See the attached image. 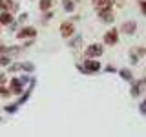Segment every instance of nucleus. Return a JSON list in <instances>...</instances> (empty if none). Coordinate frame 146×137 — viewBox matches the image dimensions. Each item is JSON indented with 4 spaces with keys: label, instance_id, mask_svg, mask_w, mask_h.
Here are the masks:
<instances>
[{
    "label": "nucleus",
    "instance_id": "obj_1",
    "mask_svg": "<svg viewBox=\"0 0 146 137\" xmlns=\"http://www.w3.org/2000/svg\"><path fill=\"white\" fill-rule=\"evenodd\" d=\"M104 48L100 44H91L86 48V57H99V55H102Z\"/></svg>",
    "mask_w": 146,
    "mask_h": 137
},
{
    "label": "nucleus",
    "instance_id": "obj_2",
    "mask_svg": "<svg viewBox=\"0 0 146 137\" xmlns=\"http://www.w3.org/2000/svg\"><path fill=\"white\" fill-rule=\"evenodd\" d=\"M73 33H75V26H73V22H62L60 24V35L62 37H71Z\"/></svg>",
    "mask_w": 146,
    "mask_h": 137
},
{
    "label": "nucleus",
    "instance_id": "obj_3",
    "mask_svg": "<svg viewBox=\"0 0 146 137\" xmlns=\"http://www.w3.org/2000/svg\"><path fill=\"white\" fill-rule=\"evenodd\" d=\"M117 40H119V31L117 29H110L106 35H104V42L106 44H117Z\"/></svg>",
    "mask_w": 146,
    "mask_h": 137
},
{
    "label": "nucleus",
    "instance_id": "obj_4",
    "mask_svg": "<svg viewBox=\"0 0 146 137\" xmlns=\"http://www.w3.org/2000/svg\"><path fill=\"white\" fill-rule=\"evenodd\" d=\"M35 35H36V29H35V27H22V29L17 33L18 39H27V37H29V39H33Z\"/></svg>",
    "mask_w": 146,
    "mask_h": 137
},
{
    "label": "nucleus",
    "instance_id": "obj_5",
    "mask_svg": "<svg viewBox=\"0 0 146 137\" xmlns=\"http://www.w3.org/2000/svg\"><path fill=\"white\" fill-rule=\"evenodd\" d=\"M97 11H111V0H95Z\"/></svg>",
    "mask_w": 146,
    "mask_h": 137
},
{
    "label": "nucleus",
    "instance_id": "obj_6",
    "mask_svg": "<svg viewBox=\"0 0 146 137\" xmlns=\"http://www.w3.org/2000/svg\"><path fill=\"white\" fill-rule=\"evenodd\" d=\"M135 29H137V24L133 20H128V22H124V24L121 26V31H124V33H128V35H131Z\"/></svg>",
    "mask_w": 146,
    "mask_h": 137
},
{
    "label": "nucleus",
    "instance_id": "obj_7",
    "mask_svg": "<svg viewBox=\"0 0 146 137\" xmlns=\"http://www.w3.org/2000/svg\"><path fill=\"white\" fill-rule=\"evenodd\" d=\"M80 70H86V71H99V70H100V62H97V61H86L84 68H80Z\"/></svg>",
    "mask_w": 146,
    "mask_h": 137
},
{
    "label": "nucleus",
    "instance_id": "obj_8",
    "mask_svg": "<svg viewBox=\"0 0 146 137\" xmlns=\"http://www.w3.org/2000/svg\"><path fill=\"white\" fill-rule=\"evenodd\" d=\"M0 9L9 13L11 9H15V4H13V0H0Z\"/></svg>",
    "mask_w": 146,
    "mask_h": 137
},
{
    "label": "nucleus",
    "instance_id": "obj_9",
    "mask_svg": "<svg viewBox=\"0 0 146 137\" xmlns=\"http://www.w3.org/2000/svg\"><path fill=\"white\" fill-rule=\"evenodd\" d=\"M13 22V17H11V13H6V11H2L0 13V24H11Z\"/></svg>",
    "mask_w": 146,
    "mask_h": 137
},
{
    "label": "nucleus",
    "instance_id": "obj_10",
    "mask_svg": "<svg viewBox=\"0 0 146 137\" xmlns=\"http://www.w3.org/2000/svg\"><path fill=\"white\" fill-rule=\"evenodd\" d=\"M11 91H13V93H22V82L18 79L11 80Z\"/></svg>",
    "mask_w": 146,
    "mask_h": 137
},
{
    "label": "nucleus",
    "instance_id": "obj_11",
    "mask_svg": "<svg viewBox=\"0 0 146 137\" xmlns=\"http://www.w3.org/2000/svg\"><path fill=\"white\" fill-rule=\"evenodd\" d=\"M99 17L102 18L104 22H111V20H113V13H111V11H100Z\"/></svg>",
    "mask_w": 146,
    "mask_h": 137
},
{
    "label": "nucleus",
    "instance_id": "obj_12",
    "mask_svg": "<svg viewBox=\"0 0 146 137\" xmlns=\"http://www.w3.org/2000/svg\"><path fill=\"white\" fill-rule=\"evenodd\" d=\"M51 6H53L51 0H40V4H38V7L42 9V11H48V9L51 7Z\"/></svg>",
    "mask_w": 146,
    "mask_h": 137
},
{
    "label": "nucleus",
    "instance_id": "obj_13",
    "mask_svg": "<svg viewBox=\"0 0 146 137\" xmlns=\"http://www.w3.org/2000/svg\"><path fill=\"white\" fill-rule=\"evenodd\" d=\"M121 77H122V79H126V80H133V77H131L130 70H121Z\"/></svg>",
    "mask_w": 146,
    "mask_h": 137
},
{
    "label": "nucleus",
    "instance_id": "obj_14",
    "mask_svg": "<svg viewBox=\"0 0 146 137\" xmlns=\"http://www.w3.org/2000/svg\"><path fill=\"white\" fill-rule=\"evenodd\" d=\"M64 9H66V11H73V9H75V4H73L71 0H64Z\"/></svg>",
    "mask_w": 146,
    "mask_h": 137
},
{
    "label": "nucleus",
    "instance_id": "obj_15",
    "mask_svg": "<svg viewBox=\"0 0 146 137\" xmlns=\"http://www.w3.org/2000/svg\"><path fill=\"white\" fill-rule=\"evenodd\" d=\"M22 68H24L26 71H33V70H35V66H33V64H22Z\"/></svg>",
    "mask_w": 146,
    "mask_h": 137
},
{
    "label": "nucleus",
    "instance_id": "obj_16",
    "mask_svg": "<svg viewBox=\"0 0 146 137\" xmlns=\"http://www.w3.org/2000/svg\"><path fill=\"white\" fill-rule=\"evenodd\" d=\"M6 110H7V112H17V106H7Z\"/></svg>",
    "mask_w": 146,
    "mask_h": 137
},
{
    "label": "nucleus",
    "instance_id": "obj_17",
    "mask_svg": "<svg viewBox=\"0 0 146 137\" xmlns=\"http://www.w3.org/2000/svg\"><path fill=\"white\" fill-rule=\"evenodd\" d=\"M141 9H143V13H146V2H141Z\"/></svg>",
    "mask_w": 146,
    "mask_h": 137
},
{
    "label": "nucleus",
    "instance_id": "obj_18",
    "mask_svg": "<svg viewBox=\"0 0 146 137\" xmlns=\"http://www.w3.org/2000/svg\"><path fill=\"white\" fill-rule=\"evenodd\" d=\"M0 93H2V95H7L9 91H6V88H2V86H0Z\"/></svg>",
    "mask_w": 146,
    "mask_h": 137
},
{
    "label": "nucleus",
    "instance_id": "obj_19",
    "mask_svg": "<svg viewBox=\"0 0 146 137\" xmlns=\"http://www.w3.org/2000/svg\"><path fill=\"white\" fill-rule=\"evenodd\" d=\"M0 51H6V46H4L2 42H0Z\"/></svg>",
    "mask_w": 146,
    "mask_h": 137
},
{
    "label": "nucleus",
    "instance_id": "obj_20",
    "mask_svg": "<svg viewBox=\"0 0 146 137\" xmlns=\"http://www.w3.org/2000/svg\"><path fill=\"white\" fill-rule=\"evenodd\" d=\"M4 80H6V77H4V75H0V84H2Z\"/></svg>",
    "mask_w": 146,
    "mask_h": 137
},
{
    "label": "nucleus",
    "instance_id": "obj_21",
    "mask_svg": "<svg viewBox=\"0 0 146 137\" xmlns=\"http://www.w3.org/2000/svg\"><path fill=\"white\" fill-rule=\"evenodd\" d=\"M141 110H143V112L146 113V104H143V106H141Z\"/></svg>",
    "mask_w": 146,
    "mask_h": 137
},
{
    "label": "nucleus",
    "instance_id": "obj_22",
    "mask_svg": "<svg viewBox=\"0 0 146 137\" xmlns=\"http://www.w3.org/2000/svg\"><path fill=\"white\" fill-rule=\"evenodd\" d=\"M143 104H146V100H144V102H143Z\"/></svg>",
    "mask_w": 146,
    "mask_h": 137
}]
</instances>
